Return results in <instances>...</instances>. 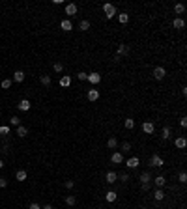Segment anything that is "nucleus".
I'll return each instance as SVG.
<instances>
[{"label":"nucleus","mask_w":187,"mask_h":209,"mask_svg":"<svg viewBox=\"0 0 187 209\" xmlns=\"http://www.w3.org/2000/svg\"><path fill=\"white\" fill-rule=\"evenodd\" d=\"M103 13H105V17H107V19L116 17V6H114V4H110V2L103 4Z\"/></svg>","instance_id":"nucleus-1"},{"label":"nucleus","mask_w":187,"mask_h":209,"mask_svg":"<svg viewBox=\"0 0 187 209\" xmlns=\"http://www.w3.org/2000/svg\"><path fill=\"white\" fill-rule=\"evenodd\" d=\"M150 179H152V176L148 172H142L140 174V187H142V191H148L150 189Z\"/></svg>","instance_id":"nucleus-2"},{"label":"nucleus","mask_w":187,"mask_h":209,"mask_svg":"<svg viewBox=\"0 0 187 209\" xmlns=\"http://www.w3.org/2000/svg\"><path fill=\"white\" fill-rule=\"evenodd\" d=\"M165 75H167L165 67L159 65V67H155V69H154V79H155V80H163V79H165Z\"/></svg>","instance_id":"nucleus-3"},{"label":"nucleus","mask_w":187,"mask_h":209,"mask_svg":"<svg viewBox=\"0 0 187 209\" xmlns=\"http://www.w3.org/2000/svg\"><path fill=\"white\" fill-rule=\"evenodd\" d=\"M138 164H140V161H138V157H129L127 161H126V166H127V168H131V170L138 168Z\"/></svg>","instance_id":"nucleus-4"},{"label":"nucleus","mask_w":187,"mask_h":209,"mask_svg":"<svg viewBox=\"0 0 187 209\" xmlns=\"http://www.w3.org/2000/svg\"><path fill=\"white\" fill-rule=\"evenodd\" d=\"M30 107H32V104H30V101H28V99H21V101H19V104H17V108L21 110V112H28Z\"/></svg>","instance_id":"nucleus-5"},{"label":"nucleus","mask_w":187,"mask_h":209,"mask_svg":"<svg viewBox=\"0 0 187 209\" xmlns=\"http://www.w3.org/2000/svg\"><path fill=\"white\" fill-rule=\"evenodd\" d=\"M150 164H152V166H163L165 161H163L161 155H152V157H150Z\"/></svg>","instance_id":"nucleus-6"},{"label":"nucleus","mask_w":187,"mask_h":209,"mask_svg":"<svg viewBox=\"0 0 187 209\" xmlns=\"http://www.w3.org/2000/svg\"><path fill=\"white\" fill-rule=\"evenodd\" d=\"M60 28L64 30V32H71L73 30V23H71V19H64L60 23Z\"/></svg>","instance_id":"nucleus-7"},{"label":"nucleus","mask_w":187,"mask_h":209,"mask_svg":"<svg viewBox=\"0 0 187 209\" xmlns=\"http://www.w3.org/2000/svg\"><path fill=\"white\" fill-rule=\"evenodd\" d=\"M142 131H144L146 135H152V133L155 131V125L152 123V121H144V123H142Z\"/></svg>","instance_id":"nucleus-8"},{"label":"nucleus","mask_w":187,"mask_h":209,"mask_svg":"<svg viewBox=\"0 0 187 209\" xmlns=\"http://www.w3.org/2000/svg\"><path fill=\"white\" fill-rule=\"evenodd\" d=\"M110 163H114V164H120V163H123V155L120 151H114L112 155H110Z\"/></svg>","instance_id":"nucleus-9"},{"label":"nucleus","mask_w":187,"mask_h":209,"mask_svg":"<svg viewBox=\"0 0 187 209\" xmlns=\"http://www.w3.org/2000/svg\"><path fill=\"white\" fill-rule=\"evenodd\" d=\"M66 15H77V4H66Z\"/></svg>","instance_id":"nucleus-10"},{"label":"nucleus","mask_w":187,"mask_h":209,"mask_svg":"<svg viewBox=\"0 0 187 209\" xmlns=\"http://www.w3.org/2000/svg\"><path fill=\"white\" fill-rule=\"evenodd\" d=\"M86 80L92 82V84H99V82H101V75H99V73H90Z\"/></svg>","instance_id":"nucleus-11"},{"label":"nucleus","mask_w":187,"mask_h":209,"mask_svg":"<svg viewBox=\"0 0 187 209\" xmlns=\"http://www.w3.org/2000/svg\"><path fill=\"white\" fill-rule=\"evenodd\" d=\"M127 52H129V45L120 43L118 45V51H116V56H123V54H127Z\"/></svg>","instance_id":"nucleus-12"},{"label":"nucleus","mask_w":187,"mask_h":209,"mask_svg":"<svg viewBox=\"0 0 187 209\" xmlns=\"http://www.w3.org/2000/svg\"><path fill=\"white\" fill-rule=\"evenodd\" d=\"M174 146H176V148H180V149H183L185 146H187V138L185 136H178L176 140H174Z\"/></svg>","instance_id":"nucleus-13"},{"label":"nucleus","mask_w":187,"mask_h":209,"mask_svg":"<svg viewBox=\"0 0 187 209\" xmlns=\"http://www.w3.org/2000/svg\"><path fill=\"white\" fill-rule=\"evenodd\" d=\"M154 183H155L157 189H163V187L167 185V179H165V176H157V177L154 179Z\"/></svg>","instance_id":"nucleus-14"},{"label":"nucleus","mask_w":187,"mask_h":209,"mask_svg":"<svg viewBox=\"0 0 187 209\" xmlns=\"http://www.w3.org/2000/svg\"><path fill=\"white\" fill-rule=\"evenodd\" d=\"M86 97H88V101H98L99 99V92H98V90H88Z\"/></svg>","instance_id":"nucleus-15"},{"label":"nucleus","mask_w":187,"mask_h":209,"mask_svg":"<svg viewBox=\"0 0 187 209\" xmlns=\"http://www.w3.org/2000/svg\"><path fill=\"white\" fill-rule=\"evenodd\" d=\"M60 86H62V88H69V86H71V77H69V75H64V77L60 79Z\"/></svg>","instance_id":"nucleus-16"},{"label":"nucleus","mask_w":187,"mask_h":209,"mask_svg":"<svg viewBox=\"0 0 187 209\" xmlns=\"http://www.w3.org/2000/svg\"><path fill=\"white\" fill-rule=\"evenodd\" d=\"M172 26H174V28H178V30H182L183 26H185V21H183L182 17H176L174 21H172Z\"/></svg>","instance_id":"nucleus-17"},{"label":"nucleus","mask_w":187,"mask_h":209,"mask_svg":"<svg viewBox=\"0 0 187 209\" xmlns=\"http://www.w3.org/2000/svg\"><path fill=\"white\" fill-rule=\"evenodd\" d=\"M105 179H107V183H116V179H118V176H116V172H107V176H105Z\"/></svg>","instance_id":"nucleus-18"},{"label":"nucleus","mask_w":187,"mask_h":209,"mask_svg":"<svg viewBox=\"0 0 187 209\" xmlns=\"http://www.w3.org/2000/svg\"><path fill=\"white\" fill-rule=\"evenodd\" d=\"M13 80H15V82H23V80H24V71L17 69V71L13 73Z\"/></svg>","instance_id":"nucleus-19"},{"label":"nucleus","mask_w":187,"mask_h":209,"mask_svg":"<svg viewBox=\"0 0 187 209\" xmlns=\"http://www.w3.org/2000/svg\"><path fill=\"white\" fill-rule=\"evenodd\" d=\"M26 135H28V129L24 127V125H19L17 127V136H21V138H24Z\"/></svg>","instance_id":"nucleus-20"},{"label":"nucleus","mask_w":187,"mask_h":209,"mask_svg":"<svg viewBox=\"0 0 187 209\" xmlns=\"http://www.w3.org/2000/svg\"><path fill=\"white\" fill-rule=\"evenodd\" d=\"M15 179H17V181H26V170H17Z\"/></svg>","instance_id":"nucleus-21"},{"label":"nucleus","mask_w":187,"mask_h":209,"mask_svg":"<svg viewBox=\"0 0 187 209\" xmlns=\"http://www.w3.org/2000/svg\"><path fill=\"white\" fill-rule=\"evenodd\" d=\"M107 146H109L110 149L118 148V140H116V136H110V138H109V142H107Z\"/></svg>","instance_id":"nucleus-22"},{"label":"nucleus","mask_w":187,"mask_h":209,"mask_svg":"<svg viewBox=\"0 0 187 209\" xmlns=\"http://www.w3.org/2000/svg\"><path fill=\"white\" fill-rule=\"evenodd\" d=\"M105 200L110 202V204H112V202H116V192H114V191H109V192L105 194Z\"/></svg>","instance_id":"nucleus-23"},{"label":"nucleus","mask_w":187,"mask_h":209,"mask_svg":"<svg viewBox=\"0 0 187 209\" xmlns=\"http://www.w3.org/2000/svg\"><path fill=\"white\" fill-rule=\"evenodd\" d=\"M154 198H155L157 202H161V200L165 198V192H163V189H157V191L154 192Z\"/></svg>","instance_id":"nucleus-24"},{"label":"nucleus","mask_w":187,"mask_h":209,"mask_svg":"<svg viewBox=\"0 0 187 209\" xmlns=\"http://www.w3.org/2000/svg\"><path fill=\"white\" fill-rule=\"evenodd\" d=\"M161 136H163V140H169V138H170V127H163Z\"/></svg>","instance_id":"nucleus-25"},{"label":"nucleus","mask_w":187,"mask_h":209,"mask_svg":"<svg viewBox=\"0 0 187 209\" xmlns=\"http://www.w3.org/2000/svg\"><path fill=\"white\" fill-rule=\"evenodd\" d=\"M88 28H90V23H88V21H81V23H79V30L86 32Z\"/></svg>","instance_id":"nucleus-26"},{"label":"nucleus","mask_w":187,"mask_h":209,"mask_svg":"<svg viewBox=\"0 0 187 209\" xmlns=\"http://www.w3.org/2000/svg\"><path fill=\"white\" fill-rule=\"evenodd\" d=\"M41 84H43V86H51V77L49 75H41Z\"/></svg>","instance_id":"nucleus-27"},{"label":"nucleus","mask_w":187,"mask_h":209,"mask_svg":"<svg viewBox=\"0 0 187 209\" xmlns=\"http://www.w3.org/2000/svg\"><path fill=\"white\" fill-rule=\"evenodd\" d=\"M118 21H120L122 24H126L127 21H129V15H127V13H118Z\"/></svg>","instance_id":"nucleus-28"},{"label":"nucleus","mask_w":187,"mask_h":209,"mask_svg":"<svg viewBox=\"0 0 187 209\" xmlns=\"http://www.w3.org/2000/svg\"><path fill=\"white\" fill-rule=\"evenodd\" d=\"M183 11H185V6H183V4H176V6H174V13H178V15H182Z\"/></svg>","instance_id":"nucleus-29"},{"label":"nucleus","mask_w":187,"mask_h":209,"mask_svg":"<svg viewBox=\"0 0 187 209\" xmlns=\"http://www.w3.org/2000/svg\"><path fill=\"white\" fill-rule=\"evenodd\" d=\"M52 69H54L56 73H62V71H64V64H62V62H56V64L52 65Z\"/></svg>","instance_id":"nucleus-30"},{"label":"nucleus","mask_w":187,"mask_h":209,"mask_svg":"<svg viewBox=\"0 0 187 209\" xmlns=\"http://www.w3.org/2000/svg\"><path fill=\"white\" fill-rule=\"evenodd\" d=\"M123 125H126V129H133V127H135V120H131V118H127V120L123 121Z\"/></svg>","instance_id":"nucleus-31"},{"label":"nucleus","mask_w":187,"mask_h":209,"mask_svg":"<svg viewBox=\"0 0 187 209\" xmlns=\"http://www.w3.org/2000/svg\"><path fill=\"white\" fill-rule=\"evenodd\" d=\"M75 202H77V200H75V196H73V194L66 196V204H67V205H75Z\"/></svg>","instance_id":"nucleus-32"},{"label":"nucleus","mask_w":187,"mask_h":209,"mask_svg":"<svg viewBox=\"0 0 187 209\" xmlns=\"http://www.w3.org/2000/svg\"><path fill=\"white\" fill-rule=\"evenodd\" d=\"M10 123L13 125V127H19V125H21V120H19V118H17V116H11V120H10Z\"/></svg>","instance_id":"nucleus-33"},{"label":"nucleus","mask_w":187,"mask_h":209,"mask_svg":"<svg viewBox=\"0 0 187 209\" xmlns=\"http://www.w3.org/2000/svg\"><path fill=\"white\" fill-rule=\"evenodd\" d=\"M178 181H180V183H185V181H187V174H185V172H180Z\"/></svg>","instance_id":"nucleus-34"},{"label":"nucleus","mask_w":187,"mask_h":209,"mask_svg":"<svg viewBox=\"0 0 187 209\" xmlns=\"http://www.w3.org/2000/svg\"><path fill=\"white\" fill-rule=\"evenodd\" d=\"M64 185H66V189H73V187H75V181H73V179H67Z\"/></svg>","instance_id":"nucleus-35"},{"label":"nucleus","mask_w":187,"mask_h":209,"mask_svg":"<svg viewBox=\"0 0 187 209\" xmlns=\"http://www.w3.org/2000/svg\"><path fill=\"white\" fill-rule=\"evenodd\" d=\"M77 79H79V80H86V79H88V75H86L84 71H81V73H77Z\"/></svg>","instance_id":"nucleus-36"},{"label":"nucleus","mask_w":187,"mask_h":209,"mask_svg":"<svg viewBox=\"0 0 187 209\" xmlns=\"http://www.w3.org/2000/svg\"><path fill=\"white\" fill-rule=\"evenodd\" d=\"M10 86H11V80H10V79H6V80H2V88H4V90H8Z\"/></svg>","instance_id":"nucleus-37"},{"label":"nucleus","mask_w":187,"mask_h":209,"mask_svg":"<svg viewBox=\"0 0 187 209\" xmlns=\"http://www.w3.org/2000/svg\"><path fill=\"white\" fill-rule=\"evenodd\" d=\"M10 131H11L10 127H6V125H2V127H0V135H8Z\"/></svg>","instance_id":"nucleus-38"},{"label":"nucleus","mask_w":187,"mask_h":209,"mask_svg":"<svg viewBox=\"0 0 187 209\" xmlns=\"http://www.w3.org/2000/svg\"><path fill=\"white\" fill-rule=\"evenodd\" d=\"M4 187H8V179H6V177H0V189H4Z\"/></svg>","instance_id":"nucleus-39"},{"label":"nucleus","mask_w":187,"mask_h":209,"mask_svg":"<svg viewBox=\"0 0 187 209\" xmlns=\"http://www.w3.org/2000/svg\"><path fill=\"white\" fill-rule=\"evenodd\" d=\"M129 149H131V144L129 142H123L122 144V151H129Z\"/></svg>","instance_id":"nucleus-40"},{"label":"nucleus","mask_w":187,"mask_h":209,"mask_svg":"<svg viewBox=\"0 0 187 209\" xmlns=\"http://www.w3.org/2000/svg\"><path fill=\"white\" fill-rule=\"evenodd\" d=\"M127 179H129V174H122V176H120V181H123V183H126Z\"/></svg>","instance_id":"nucleus-41"},{"label":"nucleus","mask_w":187,"mask_h":209,"mask_svg":"<svg viewBox=\"0 0 187 209\" xmlns=\"http://www.w3.org/2000/svg\"><path fill=\"white\" fill-rule=\"evenodd\" d=\"M180 125H182V127H187V118H185V116L180 120Z\"/></svg>","instance_id":"nucleus-42"},{"label":"nucleus","mask_w":187,"mask_h":209,"mask_svg":"<svg viewBox=\"0 0 187 209\" xmlns=\"http://www.w3.org/2000/svg\"><path fill=\"white\" fill-rule=\"evenodd\" d=\"M28 209H41V205L39 204H36V202H34V204H30V207Z\"/></svg>","instance_id":"nucleus-43"},{"label":"nucleus","mask_w":187,"mask_h":209,"mask_svg":"<svg viewBox=\"0 0 187 209\" xmlns=\"http://www.w3.org/2000/svg\"><path fill=\"white\" fill-rule=\"evenodd\" d=\"M41 209H52V205H49V204H47V205H43Z\"/></svg>","instance_id":"nucleus-44"},{"label":"nucleus","mask_w":187,"mask_h":209,"mask_svg":"<svg viewBox=\"0 0 187 209\" xmlns=\"http://www.w3.org/2000/svg\"><path fill=\"white\" fill-rule=\"evenodd\" d=\"M0 168H4V161H2V159H0Z\"/></svg>","instance_id":"nucleus-45"}]
</instances>
